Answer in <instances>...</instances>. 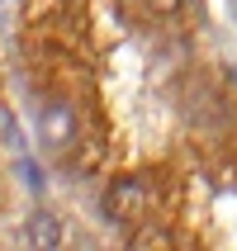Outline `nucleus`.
<instances>
[{
	"label": "nucleus",
	"instance_id": "f257e3e1",
	"mask_svg": "<svg viewBox=\"0 0 237 251\" xmlns=\"http://www.w3.org/2000/svg\"><path fill=\"white\" fill-rule=\"evenodd\" d=\"M105 213L114 223H133L147 213V180L142 176H119V180L105 190Z\"/></svg>",
	"mask_w": 237,
	"mask_h": 251
},
{
	"label": "nucleus",
	"instance_id": "7ed1b4c3",
	"mask_svg": "<svg viewBox=\"0 0 237 251\" xmlns=\"http://www.w3.org/2000/svg\"><path fill=\"white\" fill-rule=\"evenodd\" d=\"M128 247H138V251L161 247V251H166L171 247V232H166V227H133V232H128Z\"/></svg>",
	"mask_w": 237,
	"mask_h": 251
},
{
	"label": "nucleus",
	"instance_id": "20e7f679",
	"mask_svg": "<svg viewBox=\"0 0 237 251\" xmlns=\"http://www.w3.org/2000/svg\"><path fill=\"white\" fill-rule=\"evenodd\" d=\"M147 10H152V14H176L181 0H147Z\"/></svg>",
	"mask_w": 237,
	"mask_h": 251
},
{
	"label": "nucleus",
	"instance_id": "f03ea898",
	"mask_svg": "<svg viewBox=\"0 0 237 251\" xmlns=\"http://www.w3.org/2000/svg\"><path fill=\"white\" fill-rule=\"evenodd\" d=\"M28 247H38V251H53L57 242H62V218H57L53 209H38L33 218H28Z\"/></svg>",
	"mask_w": 237,
	"mask_h": 251
}]
</instances>
